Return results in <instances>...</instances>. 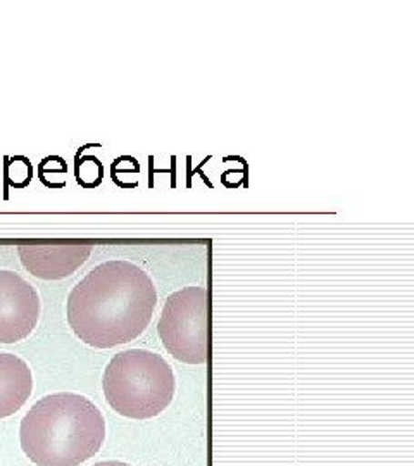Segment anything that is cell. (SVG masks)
Segmentation results:
<instances>
[{"mask_svg": "<svg viewBox=\"0 0 414 466\" xmlns=\"http://www.w3.org/2000/svg\"><path fill=\"white\" fill-rule=\"evenodd\" d=\"M34 167L28 157L25 156H13L4 157V187H15V188H25L32 182Z\"/></svg>", "mask_w": 414, "mask_h": 466, "instance_id": "8", "label": "cell"}, {"mask_svg": "<svg viewBox=\"0 0 414 466\" xmlns=\"http://www.w3.org/2000/svg\"><path fill=\"white\" fill-rule=\"evenodd\" d=\"M109 406L123 417L149 420L157 417L175 396V373L165 358L146 350L117 352L102 377Z\"/></svg>", "mask_w": 414, "mask_h": 466, "instance_id": "3", "label": "cell"}, {"mask_svg": "<svg viewBox=\"0 0 414 466\" xmlns=\"http://www.w3.org/2000/svg\"><path fill=\"white\" fill-rule=\"evenodd\" d=\"M104 439L97 406L73 392L35 402L19 429L21 448L36 466H80L99 452Z\"/></svg>", "mask_w": 414, "mask_h": 466, "instance_id": "2", "label": "cell"}, {"mask_svg": "<svg viewBox=\"0 0 414 466\" xmlns=\"http://www.w3.org/2000/svg\"><path fill=\"white\" fill-rule=\"evenodd\" d=\"M96 248L88 238H28L17 242L23 267L36 279L63 280L85 265Z\"/></svg>", "mask_w": 414, "mask_h": 466, "instance_id": "5", "label": "cell"}, {"mask_svg": "<svg viewBox=\"0 0 414 466\" xmlns=\"http://www.w3.org/2000/svg\"><path fill=\"white\" fill-rule=\"evenodd\" d=\"M34 390L30 367L15 354L0 352V418L17 413Z\"/></svg>", "mask_w": 414, "mask_h": 466, "instance_id": "7", "label": "cell"}, {"mask_svg": "<svg viewBox=\"0 0 414 466\" xmlns=\"http://www.w3.org/2000/svg\"><path fill=\"white\" fill-rule=\"evenodd\" d=\"M157 332L166 350L187 365L209 360V292L204 287H185L166 299Z\"/></svg>", "mask_w": 414, "mask_h": 466, "instance_id": "4", "label": "cell"}, {"mask_svg": "<svg viewBox=\"0 0 414 466\" xmlns=\"http://www.w3.org/2000/svg\"><path fill=\"white\" fill-rule=\"evenodd\" d=\"M94 466H130L126 465V463H121V461H100L97 465Z\"/></svg>", "mask_w": 414, "mask_h": 466, "instance_id": "11", "label": "cell"}, {"mask_svg": "<svg viewBox=\"0 0 414 466\" xmlns=\"http://www.w3.org/2000/svg\"><path fill=\"white\" fill-rule=\"evenodd\" d=\"M40 298L32 283L0 269V344H16L34 332L40 318Z\"/></svg>", "mask_w": 414, "mask_h": 466, "instance_id": "6", "label": "cell"}, {"mask_svg": "<svg viewBox=\"0 0 414 466\" xmlns=\"http://www.w3.org/2000/svg\"><path fill=\"white\" fill-rule=\"evenodd\" d=\"M75 175L76 182L82 185L83 188H96L102 182L104 167L96 156L82 157V154H78L75 159Z\"/></svg>", "mask_w": 414, "mask_h": 466, "instance_id": "9", "label": "cell"}, {"mask_svg": "<svg viewBox=\"0 0 414 466\" xmlns=\"http://www.w3.org/2000/svg\"><path fill=\"white\" fill-rule=\"evenodd\" d=\"M157 306L149 275L125 259L94 268L67 298L75 335L97 350L128 344L146 332Z\"/></svg>", "mask_w": 414, "mask_h": 466, "instance_id": "1", "label": "cell"}, {"mask_svg": "<svg viewBox=\"0 0 414 466\" xmlns=\"http://www.w3.org/2000/svg\"><path fill=\"white\" fill-rule=\"evenodd\" d=\"M67 165L66 161L63 159V157H59V156H49V157H45L42 163H40V167H38V177H40V182L44 184L47 178H49V175H57V173H66Z\"/></svg>", "mask_w": 414, "mask_h": 466, "instance_id": "10", "label": "cell"}]
</instances>
